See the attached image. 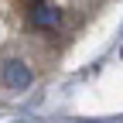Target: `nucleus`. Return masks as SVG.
Here are the masks:
<instances>
[{
	"instance_id": "f257e3e1",
	"label": "nucleus",
	"mask_w": 123,
	"mask_h": 123,
	"mask_svg": "<svg viewBox=\"0 0 123 123\" xmlns=\"http://www.w3.org/2000/svg\"><path fill=\"white\" fill-rule=\"evenodd\" d=\"M27 21H31V27H38V31H55V27L62 24V7H58V4H48V0L31 4Z\"/></svg>"
},
{
	"instance_id": "f03ea898",
	"label": "nucleus",
	"mask_w": 123,
	"mask_h": 123,
	"mask_svg": "<svg viewBox=\"0 0 123 123\" xmlns=\"http://www.w3.org/2000/svg\"><path fill=\"white\" fill-rule=\"evenodd\" d=\"M31 68L24 65L21 58H10V62H4V82H7V89H27L31 86Z\"/></svg>"
}]
</instances>
